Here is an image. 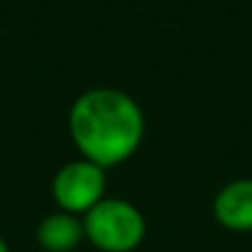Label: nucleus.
Instances as JSON below:
<instances>
[{"mask_svg":"<svg viewBox=\"0 0 252 252\" xmlns=\"http://www.w3.org/2000/svg\"><path fill=\"white\" fill-rule=\"evenodd\" d=\"M84 240L101 252H131L146 237L141 210L124 198H104L82 215Z\"/></svg>","mask_w":252,"mask_h":252,"instance_id":"2","label":"nucleus"},{"mask_svg":"<svg viewBox=\"0 0 252 252\" xmlns=\"http://www.w3.org/2000/svg\"><path fill=\"white\" fill-rule=\"evenodd\" d=\"M35 240L45 252H72L84 240V225L79 215L57 210L40 220Z\"/></svg>","mask_w":252,"mask_h":252,"instance_id":"5","label":"nucleus"},{"mask_svg":"<svg viewBox=\"0 0 252 252\" xmlns=\"http://www.w3.org/2000/svg\"><path fill=\"white\" fill-rule=\"evenodd\" d=\"M213 215L227 230H252V178H240L220 188L213 200Z\"/></svg>","mask_w":252,"mask_h":252,"instance_id":"4","label":"nucleus"},{"mask_svg":"<svg viewBox=\"0 0 252 252\" xmlns=\"http://www.w3.org/2000/svg\"><path fill=\"white\" fill-rule=\"evenodd\" d=\"M106 171L87 158L64 163L52 178V200L72 215L89 213L106 195Z\"/></svg>","mask_w":252,"mask_h":252,"instance_id":"3","label":"nucleus"},{"mask_svg":"<svg viewBox=\"0 0 252 252\" xmlns=\"http://www.w3.org/2000/svg\"><path fill=\"white\" fill-rule=\"evenodd\" d=\"M0 252H10V247H8V242L0 237Z\"/></svg>","mask_w":252,"mask_h":252,"instance_id":"6","label":"nucleus"},{"mask_svg":"<svg viewBox=\"0 0 252 252\" xmlns=\"http://www.w3.org/2000/svg\"><path fill=\"white\" fill-rule=\"evenodd\" d=\"M146 134V119L134 96L114 87L79 94L69 109V136L82 158L104 171L129 161Z\"/></svg>","mask_w":252,"mask_h":252,"instance_id":"1","label":"nucleus"}]
</instances>
